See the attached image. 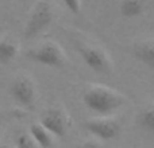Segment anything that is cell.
Instances as JSON below:
<instances>
[{
    "mask_svg": "<svg viewBox=\"0 0 154 148\" xmlns=\"http://www.w3.org/2000/svg\"><path fill=\"white\" fill-rule=\"evenodd\" d=\"M26 55L32 62L48 67L60 69V67H64L66 64V54H65L64 49L54 40H45V42L29 49Z\"/></svg>",
    "mask_w": 154,
    "mask_h": 148,
    "instance_id": "3",
    "label": "cell"
},
{
    "mask_svg": "<svg viewBox=\"0 0 154 148\" xmlns=\"http://www.w3.org/2000/svg\"><path fill=\"white\" fill-rule=\"evenodd\" d=\"M15 146L19 148H32L38 147L35 140L32 139V136L30 133H22L15 139Z\"/></svg>",
    "mask_w": 154,
    "mask_h": 148,
    "instance_id": "13",
    "label": "cell"
},
{
    "mask_svg": "<svg viewBox=\"0 0 154 148\" xmlns=\"http://www.w3.org/2000/svg\"><path fill=\"white\" fill-rule=\"evenodd\" d=\"M84 127L91 135L101 141L114 140L122 132L120 123L115 117H112V114L89 119L84 123Z\"/></svg>",
    "mask_w": 154,
    "mask_h": 148,
    "instance_id": "5",
    "label": "cell"
},
{
    "mask_svg": "<svg viewBox=\"0 0 154 148\" xmlns=\"http://www.w3.org/2000/svg\"><path fill=\"white\" fill-rule=\"evenodd\" d=\"M30 135L35 140L38 147L49 148L53 146V135L41 123H34L30 127Z\"/></svg>",
    "mask_w": 154,
    "mask_h": 148,
    "instance_id": "11",
    "label": "cell"
},
{
    "mask_svg": "<svg viewBox=\"0 0 154 148\" xmlns=\"http://www.w3.org/2000/svg\"><path fill=\"white\" fill-rule=\"evenodd\" d=\"M65 7L73 13V15H79L81 12V0H62Z\"/></svg>",
    "mask_w": 154,
    "mask_h": 148,
    "instance_id": "14",
    "label": "cell"
},
{
    "mask_svg": "<svg viewBox=\"0 0 154 148\" xmlns=\"http://www.w3.org/2000/svg\"><path fill=\"white\" fill-rule=\"evenodd\" d=\"M82 102L89 111L99 116H109L126 105L125 94L106 85L92 84L82 93Z\"/></svg>",
    "mask_w": 154,
    "mask_h": 148,
    "instance_id": "1",
    "label": "cell"
},
{
    "mask_svg": "<svg viewBox=\"0 0 154 148\" xmlns=\"http://www.w3.org/2000/svg\"><path fill=\"white\" fill-rule=\"evenodd\" d=\"M11 97L23 108H32L37 101V85L27 74H19L11 84Z\"/></svg>",
    "mask_w": 154,
    "mask_h": 148,
    "instance_id": "6",
    "label": "cell"
},
{
    "mask_svg": "<svg viewBox=\"0 0 154 148\" xmlns=\"http://www.w3.org/2000/svg\"><path fill=\"white\" fill-rule=\"evenodd\" d=\"M0 131H2V123H0Z\"/></svg>",
    "mask_w": 154,
    "mask_h": 148,
    "instance_id": "15",
    "label": "cell"
},
{
    "mask_svg": "<svg viewBox=\"0 0 154 148\" xmlns=\"http://www.w3.org/2000/svg\"><path fill=\"white\" fill-rule=\"evenodd\" d=\"M54 20V8L48 0H38L29 13L23 34L24 38L32 39L41 35L51 26Z\"/></svg>",
    "mask_w": 154,
    "mask_h": 148,
    "instance_id": "2",
    "label": "cell"
},
{
    "mask_svg": "<svg viewBox=\"0 0 154 148\" xmlns=\"http://www.w3.org/2000/svg\"><path fill=\"white\" fill-rule=\"evenodd\" d=\"M149 7V0H120V13L126 19L141 16Z\"/></svg>",
    "mask_w": 154,
    "mask_h": 148,
    "instance_id": "9",
    "label": "cell"
},
{
    "mask_svg": "<svg viewBox=\"0 0 154 148\" xmlns=\"http://www.w3.org/2000/svg\"><path fill=\"white\" fill-rule=\"evenodd\" d=\"M131 53L138 62L154 69V38H142L134 42Z\"/></svg>",
    "mask_w": 154,
    "mask_h": 148,
    "instance_id": "8",
    "label": "cell"
},
{
    "mask_svg": "<svg viewBox=\"0 0 154 148\" xmlns=\"http://www.w3.org/2000/svg\"><path fill=\"white\" fill-rule=\"evenodd\" d=\"M19 54V45L11 38L0 39V65H10Z\"/></svg>",
    "mask_w": 154,
    "mask_h": 148,
    "instance_id": "10",
    "label": "cell"
},
{
    "mask_svg": "<svg viewBox=\"0 0 154 148\" xmlns=\"http://www.w3.org/2000/svg\"><path fill=\"white\" fill-rule=\"evenodd\" d=\"M137 123L145 132L154 133V104H149L141 109L137 117Z\"/></svg>",
    "mask_w": 154,
    "mask_h": 148,
    "instance_id": "12",
    "label": "cell"
},
{
    "mask_svg": "<svg viewBox=\"0 0 154 148\" xmlns=\"http://www.w3.org/2000/svg\"><path fill=\"white\" fill-rule=\"evenodd\" d=\"M77 50L84 64L95 73L109 74L112 72V61L103 46L92 42H80Z\"/></svg>",
    "mask_w": 154,
    "mask_h": 148,
    "instance_id": "4",
    "label": "cell"
},
{
    "mask_svg": "<svg viewBox=\"0 0 154 148\" xmlns=\"http://www.w3.org/2000/svg\"><path fill=\"white\" fill-rule=\"evenodd\" d=\"M41 124L56 138H65L70 127L69 114L61 106L49 108L41 117Z\"/></svg>",
    "mask_w": 154,
    "mask_h": 148,
    "instance_id": "7",
    "label": "cell"
}]
</instances>
